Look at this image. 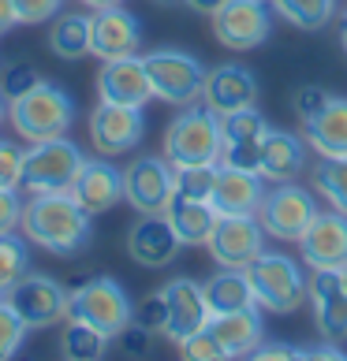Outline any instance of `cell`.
I'll return each instance as SVG.
<instances>
[{
    "label": "cell",
    "mask_w": 347,
    "mask_h": 361,
    "mask_svg": "<svg viewBox=\"0 0 347 361\" xmlns=\"http://www.w3.org/2000/svg\"><path fill=\"white\" fill-rule=\"evenodd\" d=\"M49 49L60 60H83L90 52V16H60L49 30Z\"/></svg>",
    "instance_id": "obj_30"
},
{
    "label": "cell",
    "mask_w": 347,
    "mask_h": 361,
    "mask_svg": "<svg viewBox=\"0 0 347 361\" xmlns=\"http://www.w3.org/2000/svg\"><path fill=\"white\" fill-rule=\"evenodd\" d=\"M119 350H124L127 357H146L150 354V339H153V331H146L142 324H135V320H131V324L119 331Z\"/></svg>",
    "instance_id": "obj_43"
},
{
    "label": "cell",
    "mask_w": 347,
    "mask_h": 361,
    "mask_svg": "<svg viewBox=\"0 0 347 361\" xmlns=\"http://www.w3.org/2000/svg\"><path fill=\"white\" fill-rule=\"evenodd\" d=\"M317 216V202L310 190H302L295 183H276L273 190H265L258 220L265 227V235L280 238V243H299L306 235V227Z\"/></svg>",
    "instance_id": "obj_9"
},
{
    "label": "cell",
    "mask_w": 347,
    "mask_h": 361,
    "mask_svg": "<svg viewBox=\"0 0 347 361\" xmlns=\"http://www.w3.org/2000/svg\"><path fill=\"white\" fill-rule=\"evenodd\" d=\"M220 212L213 209V202H198V197H187V194H172V202L165 209V220L172 224V231L183 246H206L213 227H217Z\"/></svg>",
    "instance_id": "obj_26"
},
{
    "label": "cell",
    "mask_w": 347,
    "mask_h": 361,
    "mask_svg": "<svg viewBox=\"0 0 347 361\" xmlns=\"http://www.w3.org/2000/svg\"><path fill=\"white\" fill-rule=\"evenodd\" d=\"M68 294L57 279H49L42 272H26L16 287H11L8 302L16 305V313L26 320L30 331H42V328H52L68 317Z\"/></svg>",
    "instance_id": "obj_11"
},
{
    "label": "cell",
    "mask_w": 347,
    "mask_h": 361,
    "mask_svg": "<svg viewBox=\"0 0 347 361\" xmlns=\"http://www.w3.org/2000/svg\"><path fill=\"white\" fill-rule=\"evenodd\" d=\"M8 123L11 130L30 145V142H49L64 138L75 123V101L71 93L57 82H42L26 97L8 104Z\"/></svg>",
    "instance_id": "obj_2"
},
{
    "label": "cell",
    "mask_w": 347,
    "mask_h": 361,
    "mask_svg": "<svg viewBox=\"0 0 347 361\" xmlns=\"http://www.w3.org/2000/svg\"><path fill=\"white\" fill-rule=\"evenodd\" d=\"M98 93L109 104H124V109H142L153 97V82L146 71L142 56H124V60H105L98 75Z\"/></svg>",
    "instance_id": "obj_19"
},
{
    "label": "cell",
    "mask_w": 347,
    "mask_h": 361,
    "mask_svg": "<svg viewBox=\"0 0 347 361\" xmlns=\"http://www.w3.org/2000/svg\"><path fill=\"white\" fill-rule=\"evenodd\" d=\"M60 354L68 361H101L109 354V336L86 320H68L60 331Z\"/></svg>",
    "instance_id": "obj_29"
},
{
    "label": "cell",
    "mask_w": 347,
    "mask_h": 361,
    "mask_svg": "<svg viewBox=\"0 0 347 361\" xmlns=\"http://www.w3.org/2000/svg\"><path fill=\"white\" fill-rule=\"evenodd\" d=\"M26 331H30V328H26V320L16 313V305H11L8 298H0V361H8V357L19 354Z\"/></svg>",
    "instance_id": "obj_35"
},
{
    "label": "cell",
    "mask_w": 347,
    "mask_h": 361,
    "mask_svg": "<svg viewBox=\"0 0 347 361\" xmlns=\"http://www.w3.org/2000/svg\"><path fill=\"white\" fill-rule=\"evenodd\" d=\"M265 135H269V123H265V116L254 109V104L220 116V164L258 171Z\"/></svg>",
    "instance_id": "obj_12"
},
{
    "label": "cell",
    "mask_w": 347,
    "mask_h": 361,
    "mask_svg": "<svg viewBox=\"0 0 347 361\" xmlns=\"http://www.w3.org/2000/svg\"><path fill=\"white\" fill-rule=\"evenodd\" d=\"M209 331L220 339V346H224V354H228V357L254 354L258 343H261V317H258V305L213 317V320H209Z\"/></svg>",
    "instance_id": "obj_27"
},
{
    "label": "cell",
    "mask_w": 347,
    "mask_h": 361,
    "mask_svg": "<svg viewBox=\"0 0 347 361\" xmlns=\"http://www.w3.org/2000/svg\"><path fill=\"white\" fill-rule=\"evenodd\" d=\"M299 357H302V361H317V357H332V361H343L347 354H343V350H332V346H314V350H302Z\"/></svg>",
    "instance_id": "obj_45"
},
{
    "label": "cell",
    "mask_w": 347,
    "mask_h": 361,
    "mask_svg": "<svg viewBox=\"0 0 347 361\" xmlns=\"http://www.w3.org/2000/svg\"><path fill=\"white\" fill-rule=\"evenodd\" d=\"M90 212L71 197V190L64 194H30V202L23 209V235L34 246L49 250L52 257H75L83 253L93 238Z\"/></svg>",
    "instance_id": "obj_1"
},
{
    "label": "cell",
    "mask_w": 347,
    "mask_h": 361,
    "mask_svg": "<svg viewBox=\"0 0 347 361\" xmlns=\"http://www.w3.org/2000/svg\"><path fill=\"white\" fill-rule=\"evenodd\" d=\"M78 4H86V8H93V11H98V8H112V4H124V0H78Z\"/></svg>",
    "instance_id": "obj_48"
},
{
    "label": "cell",
    "mask_w": 347,
    "mask_h": 361,
    "mask_svg": "<svg viewBox=\"0 0 347 361\" xmlns=\"http://www.w3.org/2000/svg\"><path fill=\"white\" fill-rule=\"evenodd\" d=\"M213 179H217V164H198V168H176V190L198 202H209Z\"/></svg>",
    "instance_id": "obj_36"
},
{
    "label": "cell",
    "mask_w": 347,
    "mask_h": 361,
    "mask_svg": "<svg viewBox=\"0 0 347 361\" xmlns=\"http://www.w3.org/2000/svg\"><path fill=\"white\" fill-rule=\"evenodd\" d=\"M165 157L172 168L220 164V116L213 109H180V116L165 127Z\"/></svg>",
    "instance_id": "obj_3"
},
{
    "label": "cell",
    "mask_w": 347,
    "mask_h": 361,
    "mask_svg": "<svg viewBox=\"0 0 347 361\" xmlns=\"http://www.w3.org/2000/svg\"><path fill=\"white\" fill-rule=\"evenodd\" d=\"M302 261L310 269H343L347 264V216L343 212H317L314 224L299 238Z\"/></svg>",
    "instance_id": "obj_20"
},
{
    "label": "cell",
    "mask_w": 347,
    "mask_h": 361,
    "mask_svg": "<svg viewBox=\"0 0 347 361\" xmlns=\"http://www.w3.org/2000/svg\"><path fill=\"white\" fill-rule=\"evenodd\" d=\"M206 246L220 269H247L265 250V227L258 216H217Z\"/></svg>",
    "instance_id": "obj_13"
},
{
    "label": "cell",
    "mask_w": 347,
    "mask_h": 361,
    "mask_svg": "<svg viewBox=\"0 0 347 361\" xmlns=\"http://www.w3.org/2000/svg\"><path fill=\"white\" fill-rule=\"evenodd\" d=\"M68 320H86L109 339H116L131 320H135V305H131L127 290L109 276H93L78 283L68 294Z\"/></svg>",
    "instance_id": "obj_5"
},
{
    "label": "cell",
    "mask_w": 347,
    "mask_h": 361,
    "mask_svg": "<svg viewBox=\"0 0 347 361\" xmlns=\"http://www.w3.org/2000/svg\"><path fill=\"white\" fill-rule=\"evenodd\" d=\"M306 302L314 310V324L329 343L347 339V287L336 269H310L306 276Z\"/></svg>",
    "instance_id": "obj_15"
},
{
    "label": "cell",
    "mask_w": 347,
    "mask_h": 361,
    "mask_svg": "<svg viewBox=\"0 0 347 361\" xmlns=\"http://www.w3.org/2000/svg\"><path fill=\"white\" fill-rule=\"evenodd\" d=\"M314 186L322 197H329L332 209L347 216V157L322 160V164L314 168Z\"/></svg>",
    "instance_id": "obj_33"
},
{
    "label": "cell",
    "mask_w": 347,
    "mask_h": 361,
    "mask_svg": "<svg viewBox=\"0 0 347 361\" xmlns=\"http://www.w3.org/2000/svg\"><path fill=\"white\" fill-rule=\"evenodd\" d=\"M23 209L26 202L19 190H0V235H11L16 227H23Z\"/></svg>",
    "instance_id": "obj_42"
},
{
    "label": "cell",
    "mask_w": 347,
    "mask_h": 361,
    "mask_svg": "<svg viewBox=\"0 0 347 361\" xmlns=\"http://www.w3.org/2000/svg\"><path fill=\"white\" fill-rule=\"evenodd\" d=\"M135 324H142L146 331H153V336H165V328H168V298H165V290L142 298V305L135 310Z\"/></svg>",
    "instance_id": "obj_38"
},
{
    "label": "cell",
    "mask_w": 347,
    "mask_h": 361,
    "mask_svg": "<svg viewBox=\"0 0 347 361\" xmlns=\"http://www.w3.org/2000/svg\"><path fill=\"white\" fill-rule=\"evenodd\" d=\"M16 23H19L16 19V4H11V0H0V34H8Z\"/></svg>",
    "instance_id": "obj_46"
},
{
    "label": "cell",
    "mask_w": 347,
    "mask_h": 361,
    "mask_svg": "<svg viewBox=\"0 0 347 361\" xmlns=\"http://www.w3.org/2000/svg\"><path fill=\"white\" fill-rule=\"evenodd\" d=\"M180 246L183 243L176 238V231H172V224L165 216H142L127 231V257L142 264V269H165V264H172Z\"/></svg>",
    "instance_id": "obj_22"
},
{
    "label": "cell",
    "mask_w": 347,
    "mask_h": 361,
    "mask_svg": "<svg viewBox=\"0 0 347 361\" xmlns=\"http://www.w3.org/2000/svg\"><path fill=\"white\" fill-rule=\"evenodd\" d=\"M176 194V168L168 157H139L124 171V202L142 216H165Z\"/></svg>",
    "instance_id": "obj_10"
},
{
    "label": "cell",
    "mask_w": 347,
    "mask_h": 361,
    "mask_svg": "<svg viewBox=\"0 0 347 361\" xmlns=\"http://www.w3.org/2000/svg\"><path fill=\"white\" fill-rule=\"evenodd\" d=\"M8 119V101H4V93H0V123Z\"/></svg>",
    "instance_id": "obj_50"
},
{
    "label": "cell",
    "mask_w": 347,
    "mask_h": 361,
    "mask_svg": "<svg viewBox=\"0 0 347 361\" xmlns=\"http://www.w3.org/2000/svg\"><path fill=\"white\" fill-rule=\"evenodd\" d=\"M261 197H265V186H261L258 171L217 164V179H213L209 202L220 216H258Z\"/></svg>",
    "instance_id": "obj_21"
},
{
    "label": "cell",
    "mask_w": 347,
    "mask_h": 361,
    "mask_svg": "<svg viewBox=\"0 0 347 361\" xmlns=\"http://www.w3.org/2000/svg\"><path fill=\"white\" fill-rule=\"evenodd\" d=\"M146 60V71H150L153 82V97L165 104H176V109H187L202 97L206 90V63L191 56L183 49H157Z\"/></svg>",
    "instance_id": "obj_7"
},
{
    "label": "cell",
    "mask_w": 347,
    "mask_h": 361,
    "mask_svg": "<svg viewBox=\"0 0 347 361\" xmlns=\"http://www.w3.org/2000/svg\"><path fill=\"white\" fill-rule=\"evenodd\" d=\"M306 138L302 135H291V130H273L261 138V164H258V176L269 179V183H295L306 168Z\"/></svg>",
    "instance_id": "obj_24"
},
{
    "label": "cell",
    "mask_w": 347,
    "mask_h": 361,
    "mask_svg": "<svg viewBox=\"0 0 347 361\" xmlns=\"http://www.w3.org/2000/svg\"><path fill=\"white\" fill-rule=\"evenodd\" d=\"M71 197L90 212V216H101V212H109L119 197H124V171L112 168L109 157L86 160L75 186H71Z\"/></svg>",
    "instance_id": "obj_23"
},
{
    "label": "cell",
    "mask_w": 347,
    "mask_h": 361,
    "mask_svg": "<svg viewBox=\"0 0 347 361\" xmlns=\"http://www.w3.org/2000/svg\"><path fill=\"white\" fill-rule=\"evenodd\" d=\"M165 298H168V328H165V339L168 343H187L194 336V331L209 328V305H206V294L202 287L194 283V279H172V283H165Z\"/></svg>",
    "instance_id": "obj_18"
},
{
    "label": "cell",
    "mask_w": 347,
    "mask_h": 361,
    "mask_svg": "<svg viewBox=\"0 0 347 361\" xmlns=\"http://www.w3.org/2000/svg\"><path fill=\"white\" fill-rule=\"evenodd\" d=\"M83 164H86V157L68 135L49 138V142H30L26 164H23V190L26 194H64L75 186Z\"/></svg>",
    "instance_id": "obj_4"
},
{
    "label": "cell",
    "mask_w": 347,
    "mask_h": 361,
    "mask_svg": "<svg viewBox=\"0 0 347 361\" xmlns=\"http://www.w3.org/2000/svg\"><path fill=\"white\" fill-rule=\"evenodd\" d=\"M209 19H213V37L224 49L239 52L258 49L273 34V4H265V0H224Z\"/></svg>",
    "instance_id": "obj_8"
},
{
    "label": "cell",
    "mask_w": 347,
    "mask_h": 361,
    "mask_svg": "<svg viewBox=\"0 0 347 361\" xmlns=\"http://www.w3.org/2000/svg\"><path fill=\"white\" fill-rule=\"evenodd\" d=\"M202 294H206V305H209L213 317L258 305L254 287H250V279H247V269H220V272H213L202 283Z\"/></svg>",
    "instance_id": "obj_28"
},
{
    "label": "cell",
    "mask_w": 347,
    "mask_h": 361,
    "mask_svg": "<svg viewBox=\"0 0 347 361\" xmlns=\"http://www.w3.org/2000/svg\"><path fill=\"white\" fill-rule=\"evenodd\" d=\"M42 82H45V78H42V71H37L30 60H11V63H4V68H0V93H4L8 104L19 101V97H26V93L37 90Z\"/></svg>",
    "instance_id": "obj_34"
},
{
    "label": "cell",
    "mask_w": 347,
    "mask_h": 361,
    "mask_svg": "<svg viewBox=\"0 0 347 361\" xmlns=\"http://www.w3.org/2000/svg\"><path fill=\"white\" fill-rule=\"evenodd\" d=\"M16 4V19L26 26H37V23H49L57 11L64 8V0H11Z\"/></svg>",
    "instance_id": "obj_40"
},
{
    "label": "cell",
    "mask_w": 347,
    "mask_h": 361,
    "mask_svg": "<svg viewBox=\"0 0 347 361\" xmlns=\"http://www.w3.org/2000/svg\"><path fill=\"white\" fill-rule=\"evenodd\" d=\"M269 4L280 19H288L291 26H299V30H322L332 19L336 0H269Z\"/></svg>",
    "instance_id": "obj_31"
},
{
    "label": "cell",
    "mask_w": 347,
    "mask_h": 361,
    "mask_svg": "<svg viewBox=\"0 0 347 361\" xmlns=\"http://www.w3.org/2000/svg\"><path fill=\"white\" fill-rule=\"evenodd\" d=\"M247 279L254 287V298L269 313H295L306 302V276L288 253H258L247 264Z\"/></svg>",
    "instance_id": "obj_6"
},
{
    "label": "cell",
    "mask_w": 347,
    "mask_h": 361,
    "mask_svg": "<svg viewBox=\"0 0 347 361\" xmlns=\"http://www.w3.org/2000/svg\"><path fill=\"white\" fill-rule=\"evenodd\" d=\"M202 104L217 116L250 109V104H258V75L247 63H217L213 71H206Z\"/></svg>",
    "instance_id": "obj_17"
},
{
    "label": "cell",
    "mask_w": 347,
    "mask_h": 361,
    "mask_svg": "<svg viewBox=\"0 0 347 361\" xmlns=\"http://www.w3.org/2000/svg\"><path fill=\"white\" fill-rule=\"evenodd\" d=\"M142 42V26L139 16H131L124 4L98 8L90 16V52L98 60H124L135 56Z\"/></svg>",
    "instance_id": "obj_16"
},
{
    "label": "cell",
    "mask_w": 347,
    "mask_h": 361,
    "mask_svg": "<svg viewBox=\"0 0 347 361\" xmlns=\"http://www.w3.org/2000/svg\"><path fill=\"white\" fill-rule=\"evenodd\" d=\"M157 4H176V0H157Z\"/></svg>",
    "instance_id": "obj_52"
},
{
    "label": "cell",
    "mask_w": 347,
    "mask_h": 361,
    "mask_svg": "<svg viewBox=\"0 0 347 361\" xmlns=\"http://www.w3.org/2000/svg\"><path fill=\"white\" fill-rule=\"evenodd\" d=\"M146 135L142 109H124V104L101 101L90 112V142L101 157H124L131 153Z\"/></svg>",
    "instance_id": "obj_14"
},
{
    "label": "cell",
    "mask_w": 347,
    "mask_h": 361,
    "mask_svg": "<svg viewBox=\"0 0 347 361\" xmlns=\"http://www.w3.org/2000/svg\"><path fill=\"white\" fill-rule=\"evenodd\" d=\"M30 272V250L26 243L11 231V235H0V298H8L11 287Z\"/></svg>",
    "instance_id": "obj_32"
},
{
    "label": "cell",
    "mask_w": 347,
    "mask_h": 361,
    "mask_svg": "<svg viewBox=\"0 0 347 361\" xmlns=\"http://www.w3.org/2000/svg\"><path fill=\"white\" fill-rule=\"evenodd\" d=\"M329 97H332V93H325L322 86H299L295 93H291V109H295V116L306 123L310 116H317V112L325 109Z\"/></svg>",
    "instance_id": "obj_41"
},
{
    "label": "cell",
    "mask_w": 347,
    "mask_h": 361,
    "mask_svg": "<svg viewBox=\"0 0 347 361\" xmlns=\"http://www.w3.org/2000/svg\"><path fill=\"white\" fill-rule=\"evenodd\" d=\"M183 4L191 8V11H198V16H213V11H217L224 0H183Z\"/></svg>",
    "instance_id": "obj_47"
},
{
    "label": "cell",
    "mask_w": 347,
    "mask_h": 361,
    "mask_svg": "<svg viewBox=\"0 0 347 361\" xmlns=\"http://www.w3.org/2000/svg\"><path fill=\"white\" fill-rule=\"evenodd\" d=\"M23 164H26L23 145L0 138V190H19L23 186Z\"/></svg>",
    "instance_id": "obj_37"
},
{
    "label": "cell",
    "mask_w": 347,
    "mask_h": 361,
    "mask_svg": "<svg viewBox=\"0 0 347 361\" xmlns=\"http://www.w3.org/2000/svg\"><path fill=\"white\" fill-rule=\"evenodd\" d=\"M302 350H295V346H269V350H261V346H258V350H254V357L258 361H295Z\"/></svg>",
    "instance_id": "obj_44"
},
{
    "label": "cell",
    "mask_w": 347,
    "mask_h": 361,
    "mask_svg": "<svg viewBox=\"0 0 347 361\" xmlns=\"http://www.w3.org/2000/svg\"><path fill=\"white\" fill-rule=\"evenodd\" d=\"M180 354L187 361H224V357H228V354H224V346H220V339L213 336L209 328L194 331L187 343H180Z\"/></svg>",
    "instance_id": "obj_39"
},
{
    "label": "cell",
    "mask_w": 347,
    "mask_h": 361,
    "mask_svg": "<svg viewBox=\"0 0 347 361\" xmlns=\"http://www.w3.org/2000/svg\"><path fill=\"white\" fill-rule=\"evenodd\" d=\"M340 45H343V52H347V11H343V19H340Z\"/></svg>",
    "instance_id": "obj_49"
},
{
    "label": "cell",
    "mask_w": 347,
    "mask_h": 361,
    "mask_svg": "<svg viewBox=\"0 0 347 361\" xmlns=\"http://www.w3.org/2000/svg\"><path fill=\"white\" fill-rule=\"evenodd\" d=\"M302 138L322 160L347 157V97H329L325 109L302 123Z\"/></svg>",
    "instance_id": "obj_25"
},
{
    "label": "cell",
    "mask_w": 347,
    "mask_h": 361,
    "mask_svg": "<svg viewBox=\"0 0 347 361\" xmlns=\"http://www.w3.org/2000/svg\"><path fill=\"white\" fill-rule=\"evenodd\" d=\"M336 272H340V283L347 287V264H343V269H336Z\"/></svg>",
    "instance_id": "obj_51"
}]
</instances>
